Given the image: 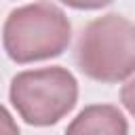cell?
I'll return each mask as SVG.
<instances>
[{"label": "cell", "mask_w": 135, "mask_h": 135, "mask_svg": "<svg viewBox=\"0 0 135 135\" xmlns=\"http://www.w3.org/2000/svg\"><path fill=\"white\" fill-rule=\"evenodd\" d=\"M70 40L72 23L68 15L46 0L13 8L2 25V46L15 63L59 57Z\"/></svg>", "instance_id": "cell-1"}, {"label": "cell", "mask_w": 135, "mask_h": 135, "mask_svg": "<svg viewBox=\"0 0 135 135\" xmlns=\"http://www.w3.org/2000/svg\"><path fill=\"white\" fill-rule=\"evenodd\" d=\"M76 63L91 80L122 82L135 70V25L118 13L89 21L76 42Z\"/></svg>", "instance_id": "cell-2"}, {"label": "cell", "mask_w": 135, "mask_h": 135, "mask_svg": "<svg viewBox=\"0 0 135 135\" xmlns=\"http://www.w3.org/2000/svg\"><path fill=\"white\" fill-rule=\"evenodd\" d=\"M8 99L23 122L51 127L74 110L78 101V80L61 65L25 70L13 76Z\"/></svg>", "instance_id": "cell-3"}, {"label": "cell", "mask_w": 135, "mask_h": 135, "mask_svg": "<svg viewBox=\"0 0 135 135\" xmlns=\"http://www.w3.org/2000/svg\"><path fill=\"white\" fill-rule=\"evenodd\" d=\"M68 133H129V122L124 114L110 103L86 105L65 129Z\"/></svg>", "instance_id": "cell-4"}, {"label": "cell", "mask_w": 135, "mask_h": 135, "mask_svg": "<svg viewBox=\"0 0 135 135\" xmlns=\"http://www.w3.org/2000/svg\"><path fill=\"white\" fill-rule=\"evenodd\" d=\"M120 103L124 105V110L135 118V70L124 78V84L120 89Z\"/></svg>", "instance_id": "cell-5"}, {"label": "cell", "mask_w": 135, "mask_h": 135, "mask_svg": "<svg viewBox=\"0 0 135 135\" xmlns=\"http://www.w3.org/2000/svg\"><path fill=\"white\" fill-rule=\"evenodd\" d=\"M59 2L70 8H78V11H97V8L108 6L114 0H59Z\"/></svg>", "instance_id": "cell-6"}, {"label": "cell", "mask_w": 135, "mask_h": 135, "mask_svg": "<svg viewBox=\"0 0 135 135\" xmlns=\"http://www.w3.org/2000/svg\"><path fill=\"white\" fill-rule=\"evenodd\" d=\"M0 133H11V135L19 133V124L13 120L11 112L4 105H0Z\"/></svg>", "instance_id": "cell-7"}]
</instances>
